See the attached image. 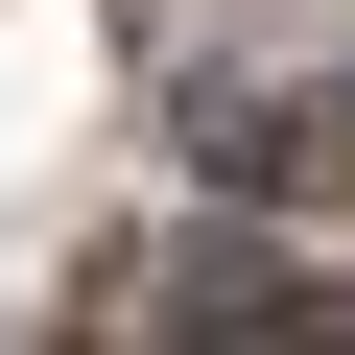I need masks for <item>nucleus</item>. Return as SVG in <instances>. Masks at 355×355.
Wrapping results in <instances>:
<instances>
[{
  "label": "nucleus",
  "instance_id": "1",
  "mask_svg": "<svg viewBox=\"0 0 355 355\" xmlns=\"http://www.w3.org/2000/svg\"><path fill=\"white\" fill-rule=\"evenodd\" d=\"M190 190H214V214L355 190V71H331V95H214V119H190Z\"/></svg>",
  "mask_w": 355,
  "mask_h": 355
}]
</instances>
